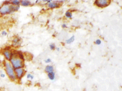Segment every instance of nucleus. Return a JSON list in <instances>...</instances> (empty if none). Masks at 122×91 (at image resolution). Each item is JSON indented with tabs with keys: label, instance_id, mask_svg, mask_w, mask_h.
<instances>
[{
	"label": "nucleus",
	"instance_id": "nucleus-1",
	"mask_svg": "<svg viewBox=\"0 0 122 91\" xmlns=\"http://www.w3.org/2000/svg\"><path fill=\"white\" fill-rule=\"evenodd\" d=\"M3 66L4 68V71L6 73V75L8 77V78L12 82H16L17 78L15 76V69L13 68V67L11 66L10 63L9 61L4 60L3 62Z\"/></svg>",
	"mask_w": 122,
	"mask_h": 91
},
{
	"label": "nucleus",
	"instance_id": "nucleus-2",
	"mask_svg": "<svg viewBox=\"0 0 122 91\" xmlns=\"http://www.w3.org/2000/svg\"><path fill=\"white\" fill-rule=\"evenodd\" d=\"M20 10V6L13 5H1L0 6V15L6 16L18 12Z\"/></svg>",
	"mask_w": 122,
	"mask_h": 91
},
{
	"label": "nucleus",
	"instance_id": "nucleus-3",
	"mask_svg": "<svg viewBox=\"0 0 122 91\" xmlns=\"http://www.w3.org/2000/svg\"><path fill=\"white\" fill-rule=\"evenodd\" d=\"M1 54L3 55V56L4 57V60L10 62V60L15 56V50H13L10 46H6L3 48H2Z\"/></svg>",
	"mask_w": 122,
	"mask_h": 91
},
{
	"label": "nucleus",
	"instance_id": "nucleus-4",
	"mask_svg": "<svg viewBox=\"0 0 122 91\" xmlns=\"http://www.w3.org/2000/svg\"><path fill=\"white\" fill-rule=\"evenodd\" d=\"M10 63L14 69H18V68H25V62L22 61L21 59L17 57L16 56H14V57L10 60Z\"/></svg>",
	"mask_w": 122,
	"mask_h": 91
},
{
	"label": "nucleus",
	"instance_id": "nucleus-5",
	"mask_svg": "<svg viewBox=\"0 0 122 91\" xmlns=\"http://www.w3.org/2000/svg\"><path fill=\"white\" fill-rule=\"evenodd\" d=\"M110 3H111V1L109 0H95L94 1V5L101 9L107 7L108 6H109Z\"/></svg>",
	"mask_w": 122,
	"mask_h": 91
},
{
	"label": "nucleus",
	"instance_id": "nucleus-6",
	"mask_svg": "<svg viewBox=\"0 0 122 91\" xmlns=\"http://www.w3.org/2000/svg\"><path fill=\"white\" fill-rule=\"evenodd\" d=\"M22 40L20 36H15L13 37L12 40H11V46H12L14 48H18L22 45Z\"/></svg>",
	"mask_w": 122,
	"mask_h": 91
},
{
	"label": "nucleus",
	"instance_id": "nucleus-7",
	"mask_svg": "<svg viewBox=\"0 0 122 91\" xmlns=\"http://www.w3.org/2000/svg\"><path fill=\"white\" fill-rule=\"evenodd\" d=\"M15 73L17 81H20L25 76V74H26V71L25 70V68H18V69L15 70Z\"/></svg>",
	"mask_w": 122,
	"mask_h": 91
},
{
	"label": "nucleus",
	"instance_id": "nucleus-8",
	"mask_svg": "<svg viewBox=\"0 0 122 91\" xmlns=\"http://www.w3.org/2000/svg\"><path fill=\"white\" fill-rule=\"evenodd\" d=\"M61 6V4L58 3V1H51L50 3L46 4V7L49 10H54V9H57Z\"/></svg>",
	"mask_w": 122,
	"mask_h": 91
},
{
	"label": "nucleus",
	"instance_id": "nucleus-9",
	"mask_svg": "<svg viewBox=\"0 0 122 91\" xmlns=\"http://www.w3.org/2000/svg\"><path fill=\"white\" fill-rule=\"evenodd\" d=\"M15 56H16L19 59H21L22 61H26V56L21 51H18V50H15Z\"/></svg>",
	"mask_w": 122,
	"mask_h": 91
},
{
	"label": "nucleus",
	"instance_id": "nucleus-10",
	"mask_svg": "<svg viewBox=\"0 0 122 91\" xmlns=\"http://www.w3.org/2000/svg\"><path fill=\"white\" fill-rule=\"evenodd\" d=\"M32 2L29 0H21L20 1V6H24V7H28V6H32Z\"/></svg>",
	"mask_w": 122,
	"mask_h": 91
},
{
	"label": "nucleus",
	"instance_id": "nucleus-11",
	"mask_svg": "<svg viewBox=\"0 0 122 91\" xmlns=\"http://www.w3.org/2000/svg\"><path fill=\"white\" fill-rule=\"evenodd\" d=\"M54 67L52 65H46L45 67V72L49 74L50 72H54Z\"/></svg>",
	"mask_w": 122,
	"mask_h": 91
},
{
	"label": "nucleus",
	"instance_id": "nucleus-12",
	"mask_svg": "<svg viewBox=\"0 0 122 91\" xmlns=\"http://www.w3.org/2000/svg\"><path fill=\"white\" fill-rule=\"evenodd\" d=\"M47 77L48 78L50 79V80L51 81H54L55 78H56V74H55V72H50L49 74H47Z\"/></svg>",
	"mask_w": 122,
	"mask_h": 91
},
{
	"label": "nucleus",
	"instance_id": "nucleus-13",
	"mask_svg": "<svg viewBox=\"0 0 122 91\" xmlns=\"http://www.w3.org/2000/svg\"><path fill=\"white\" fill-rule=\"evenodd\" d=\"M74 40H75V36H70L69 39H67L66 40V44H72V43L74 41Z\"/></svg>",
	"mask_w": 122,
	"mask_h": 91
},
{
	"label": "nucleus",
	"instance_id": "nucleus-14",
	"mask_svg": "<svg viewBox=\"0 0 122 91\" xmlns=\"http://www.w3.org/2000/svg\"><path fill=\"white\" fill-rule=\"evenodd\" d=\"M65 17L66 18H68V19H71L73 17V13L70 10H67L65 13Z\"/></svg>",
	"mask_w": 122,
	"mask_h": 91
},
{
	"label": "nucleus",
	"instance_id": "nucleus-15",
	"mask_svg": "<svg viewBox=\"0 0 122 91\" xmlns=\"http://www.w3.org/2000/svg\"><path fill=\"white\" fill-rule=\"evenodd\" d=\"M10 5L20 6V1L19 0H12V1H10Z\"/></svg>",
	"mask_w": 122,
	"mask_h": 91
},
{
	"label": "nucleus",
	"instance_id": "nucleus-16",
	"mask_svg": "<svg viewBox=\"0 0 122 91\" xmlns=\"http://www.w3.org/2000/svg\"><path fill=\"white\" fill-rule=\"evenodd\" d=\"M49 48H50V49L51 50V51H54V50L56 49V45H55V44H54V43H51V44H50L49 45Z\"/></svg>",
	"mask_w": 122,
	"mask_h": 91
},
{
	"label": "nucleus",
	"instance_id": "nucleus-17",
	"mask_svg": "<svg viewBox=\"0 0 122 91\" xmlns=\"http://www.w3.org/2000/svg\"><path fill=\"white\" fill-rule=\"evenodd\" d=\"M101 44H102V40H101V39H97L95 40V44H97V45H101Z\"/></svg>",
	"mask_w": 122,
	"mask_h": 91
},
{
	"label": "nucleus",
	"instance_id": "nucleus-18",
	"mask_svg": "<svg viewBox=\"0 0 122 91\" xmlns=\"http://www.w3.org/2000/svg\"><path fill=\"white\" fill-rule=\"evenodd\" d=\"M26 78H27V79H30V80H32V79H34V76L32 75L31 74L28 73V74H26Z\"/></svg>",
	"mask_w": 122,
	"mask_h": 91
},
{
	"label": "nucleus",
	"instance_id": "nucleus-19",
	"mask_svg": "<svg viewBox=\"0 0 122 91\" xmlns=\"http://www.w3.org/2000/svg\"><path fill=\"white\" fill-rule=\"evenodd\" d=\"M0 77H1V78H5V77H6V73H5V71L0 70Z\"/></svg>",
	"mask_w": 122,
	"mask_h": 91
},
{
	"label": "nucleus",
	"instance_id": "nucleus-20",
	"mask_svg": "<svg viewBox=\"0 0 122 91\" xmlns=\"http://www.w3.org/2000/svg\"><path fill=\"white\" fill-rule=\"evenodd\" d=\"M1 35L3 36H7V32H6V30H2V31H1Z\"/></svg>",
	"mask_w": 122,
	"mask_h": 91
},
{
	"label": "nucleus",
	"instance_id": "nucleus-21",
	"mask_svg": "<svg viewBox=\"0 0 122 91\" xmlns=\"http://www.w3.org/2000/svg\"><path fill=\"white\" fill-rule=\"evenodd\" d=\"M2 5H10V1L9 0H6V1H3V4Z\"/></svg>",
	"mask_w": 122,
	"mask_h": 91
},
{
	"label": "nucleus",
	"instance_id": "nucleus-22",
	"mask_svg": "<svg viewBox=\"0 0 122 91\" xmlns=\"http://www.w3.org/2000/svg\"><path fill=\"white\" fill-rule=\"evenodd\" d=\"M44 62L46 63H50L52 62V60H51V59H50V58H47V59H46V60H44Z\"/></svg>",
	"mask_w": 122,
	"mask_h": 91
},
{
	"label": "nucleus",
	"instance_id": "nucleus-23",
	"mask_svg": "<svg viewBox=\"0 0 122 91\" xmlns=\"http://www.w3.org/2000/svg\"><path fill=\"white\" fill-rule=\"evenodd\" d=\"M61 28H62V29H66V28H67V25L65 24V23H63L62 25H61Z\"/></svg>",
	"mask_w": 122,
	"mask_h": 91
},
{
	"label": "nucleus",
	"instance_id": "nucleus-24",
	"mask_svg": "<svg viewBox=\"0 0 122 91\" xmlns=\"http://www.w3.org/2000/svg\"><path fill=\"white\" fill-rule=\"evenodd\" d=\"M56 51H57V52H60V48H56Z\"/></svg>",
	"mask_w": 122,
	"mask_h": 91
},
{
	"label": "nucleus",
	"instance_id": "nucleus-25",
	"mask_svg": "<svg viewBox=\"0 0 122 91\" xmlns=\"http://www.w3.org/2000/svg\"><path fill=\"white\" fill-rule=\"evenodd\" d=\"M0 91H3V90H0Z\"/></svg>",
	"mask_w": 122,
	"mask_h": 91
}]
</instances>
